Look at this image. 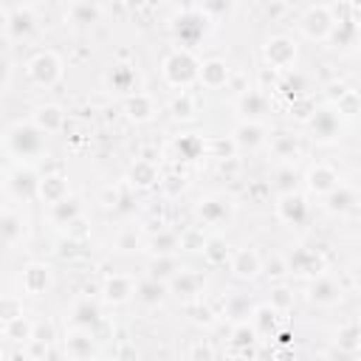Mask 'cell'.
Here are the masks:
<instances>
[{
  "label": "cell",
  "instance_id": "46",
  "mask_svg": "<svg viewBox=\"0 0 361 361\" xmlns=\"http://www.w3.org/2000/svg\"><path fill=\"white\" fill-rule=\"evenodd\" d=\"M175 248H180L175 231H161V234H155V237L149 240V251H152V254H172Z\"/></svg>",
  "mask_w": 361,
  "mask_h": 361
},
{
  "label": "cell",
  "instance_id": "48",
  "mask_svg": "<svg viewBox=\"0 0 361 361\" xmlns=\"http://www.w3.org/2000/svg\"><path fill=\"white\" fill-rule=\"evenodd\" d=\"M274 310H279V313H285V310H290L293 307V290L290 288H285V285H276L274 290H271V302H268Z\"/></svg>",
  "mask_w": 361,
  "mask_h": 361
},
{
  "label": "cell",
  "instance_id": "18",
  "mask_svg": "<svg viewBox=\"0 0 361 361\" xmlns=\"http://www.w3.org/2000/svg\"><path fill=\"white\" fill-rule=\"evenodd\" d=\"M307 189L313 192V195H327L336 183H338V172L333 169V166H327V164H316L310 172H307Z\"/></svg>",
  "mask_w": 361,
  "mask_h": 361
},
{
  "label": "cell",
  "instance_id": "58",
  "mask_svg": "<svg viewBox=\"0 0 361 361\" xmlns=\"http://www.w3.org/2000/svg\"><path fill=\"white\" fill-rule=\"evenodd\" d=\"M6 79H8V68L6 62H0V85H6Z\"/></svg>",
  "mask_w": 361,
  "mask_h": 361
},
{
  "label": "cell",
  "instance_id": "29",
  "mask_svg": "<svg viewBox=\"0 0 361 361\" xmlns=\"http://www.w3.org/2000/svg\"><path fill=\"white\" fill-rule=\"evenodd\" d=\"M68 195V180L62 175H45L37 183V197H42L45 203H56Z\"/></svg>",
  "mask_w": 361,
  "mask_h": 361
},
{
  "label": "cell",
  "instance_id": "2",
  "mask_svg": "<svg viewBox=\"0 0 361 361\" xmlns=\"http://www.w3.org/2000/svg\"><path fill=\"white\" fill-rule=\"evenodd\" d=\"M6 144H8V149H11L17 158H34V155H39L42 147H45V133H42L37 124H17V127L8 130Z\"/></svg>",
  "mask_w": 361,
  "mask_h": 361
},
{
  "label": "cell",
  "instance_id": "12",
  "mask_svg": "<svg viewBox=\"0 0 361 361\" xmlns=\"http://www.w3.org/2000/svg\"><path fill=\"white\" fill-rule=\"evenodd\" d=\"M307 299L313 305H333L341 299V285L333 279V276H324V274H316V279L310 282L307 288Z\"/></svg>",
  "mask_w": 361,
  "mask_h": 361
},
{
  "label": "cell",
  "instance_id": "61",
  "mask_svg": "<svg viewBox=\"0 0 361 361\" xmlns=\"http://www.w3.org/2000/svg\"><path fill=\"white\" fill-rule=\"evenodd\" d=\"M0 186H3V172H0Z\"/></svg>",
  "mask_w": 361,
  "mask_h": 361
},
{
  "label": "cell",
  "instance_id": "53",
  "mask_svg": "<svg viewBox=\"0 0 361 361\" xmlns=\"http://www.w3.org/2000/svg\"><path fill=\"white\" fill-rule=\"evenodd\" d=\"M203 231H197V228H189V231H183L180 237H178V243H180V248H189V251H200L203 248Z\"/></svg>",
  "mask_w": 361,
  "mask_h": 361
},
{
  "label": "cell",
  "instance_id": "57",
  "mask_svg": "<svg viewBox=\"0 0 361 361\" xmlns=\"http://www.w3.org/2000/svg\"><path fill=\"white\" fill-rule=\"evenodd\" d=\"M197 310V316H192L195 322H212V313H209V307H195Z\"/></svg>",
  "mask_w": 361,
  "mask_h": 361
},
{
  "label": "cell",
  "instance_id": "16",
  "mask_svg": "<svg viewBox=\"0 0 361 361\" xmlns=\"http://www.w3.org/2000/svg\"><path fill=\"white\" fill-rule=\"evenodd\" d=\"M228 76H231V71H228V65H226L223 59H206V62L197 68V79H200L206 87H212V90L228 85Z\"/></svg>",
  "mask_w": 361,
  "mask_h": 361
},
{
  "label": "cell",
  "instance_id": "51",
  "mask_svg": "<svg viewBox=\"0 0 361 361\" xmlns=\"http://www.w3.org/2000/svg\"><path fill=\"white\" fill-rule=\"evenodd\" d=\"M285 274H288L285 257H282V254H271L268 262H265V276H268V279H282Z\"/></svg>",
  "mask_w": 361,
  "mask_h": 361
},
{
  "label": "cell",
  "instance_id": "60",
  "mask_svg": "<svg viewBox=\"0 0 361 361\" xmlns=\"http://www.w3.org/2000/svg\"><path fill=\"white\" fill-rule=\"evenodd\" d=\"M45 3H59V0H45Z\"/></svg>",
  "mask_w": 361,
  "mask_h": 361
},
{
  "label": "cell",
  "instance_id": "47",
  "mask_svg": "<svg viewBox=\"0 0 361 361\" xmlns=\"http://www.w3.org/2000/svg\"><path fill=\"white\" fill-rule=\"evenodd\" d=\"M336 107H338V113H341V116H347V118L358 116V93H355V90H350V87H344V93H341V96H336Z\"/></svg>",
  "mask_w": 361,
  "mask_h": 361
},
{
  "label": "cell",
  "instance_id": "38",
  "mask_svg": "<svg viewBox=\"0 0 361 361\" xmlns=\"http://www.w3.org/2000/svg\"><path fill=\"white\" fill-rule=\"evenodd\" d=\"M200 251H203V257H206V262H209V265H223V262L231 257V251H228V243H226L220 234H212V237H206Z\"/></svg>",
  "mask_w": 361,
  "mask_h": 361
},
{
  "label": "cell",
  "instance_id": "50",
  "mask_svg": "<svg viewBox=\"0 0 361 361\" xmlns=\"http://www.w3.org/2000/svg\"><path fill=\"white\" fill-rule=\"evenodd\" d=\"M31 338H34V341H42V344H54V338H56L54 322H48V319L34 322V327H31Z\"/></svg>",
  "mask_w": 361,
  "mask_h": 361
},
{
  "label": "cell",
  "instance_id": "37",
  "mask_svg": "<svg viewBox=\"0 0 361 361\" xmlns=\"http://www.w3.org/2000/svg\"><path fill=\"white\" fill-rule=\"evenodd\" d=\"M82 214V206H79V200L76 197H62V200H56V203H51V220L54 223H59V226H68L71 220H76Z\"/></svg>",
  "mask_w": 361,
  "mask_h": 361
},
{
  "label": "cell",
  "instance_id": "11",
  "mask_svg": "<svg viewBox=\"0 0 361 361\" xmlns=\"http://www.w3.org/2000/svg\"><path fill=\"white\" fill-rule=\"evenodd\" d=\"M102 293H104L107 302H113V305H124V302H130V299L135 296V282H133L127 274H113V276L104 279Z\"/></svg>",
  "mask_w": 361,
  "mask_h": 361
},
{
  "label": "cell",
  "instance_id": "8",
  "mask_svg": "<svg viewBox=\"0 0 361 361\" xmlns=\"http://www.w3.org/2000/svg\"><path fill=\"white\" fill-rule=\"evenodd\" d=\"M276 217L288 226H299L305 217H307V203L302 195L296 192H285L279 195V203H276Z\"/></svg>",
  "mask_w": 361,
  "mask_h": 361
},
{
  "label": "cell",
  "instance_id": "1",
  "mask_svg": "<svg viewBox=\"0 0 361 361\" xmlns=\"http://www.w3.org/2000/svg\"><path fill=\"white\" fill-rule=\"evenodd\" d=\"M197 68H200V62L186 51V48H175L166 59H164V65H161V71H164V79L172 85V87H189L195 79H197Z\"/></svg>",
  "mask_w": 361,
  "mask_h": 361
},
{
  "label": "cell",
  "instance_id": "9",
  "mask_svg": "<svg viewBox=\"0 0 361 361\" xmlns=\"http://www.w3.org/2000/svg\"><path fill=\"white\" fill-rule=\"evenodd\" d=\"M285 262H288V274H299V276H316L324 268V259L310 248H296Z\"/></svg>",
  "mask_w": 361,
  "mask_h": 361
},
{
  "label": "cell",
  "instance_id": "52",
  "mask_svg": "<svg viewBox=\"0 0 361 361\" xmlns=\"http://www.w3.org/2000/svg\"><path fill=\"white\" fill-rule=\"evenodd\" d=\"M20 313H23V302H20L17 296H0V319H3V322L14 319V316H20Z\"/></svg>",
  "mask_w": 361,
  "mask_h": 361
},
{
  "label": "cell",
  "instance_id": "10",
  "mask_svg": "<svg viewBox=\"0 0 361 361\" xmlns=\"http://www.w3.org/2000/svg\"><path fill=\"white\" fill-rule=\"evenodd\" d=\"M228 262H231V274H234L237 279H254V276L262 271V259H259V254H257L254 248H240V251H234V254L228 257Z\"/></svg>",
  "mask_w": 361,
  "mask_h": 361
},
{
  "label": "cell",
  "instance_id": "43",
  "mask_svg": "<svg viewBox=\"0 0 361 361\" xmlns=\"http://www.w3.org/2000/svg\"><path fill=\"white\" fill-rule=\"evenodd\" d=\"M271 186L276 189V195H285V192H296V169H293V164H285V166H279V169L274 172V180H271Z\"/></svg>",
  "mask_w": 361,
  "mask_h": 361
},
{
  "label": "cell",
  "instance_id": "35",
  "mask_svg": "<svg viewBox=\"0 0 361 361\" xmlns=\"http://www.w3.org/2000/svg\"><path fill=\"white\" fill-rule=\"evenodd\" d=\"M336 344H338V350L347 353V355H355V353H358V347H361V330H358V322H355V319L338 327Z\"/></svg>",
  "mask_w": 361,
  "mask_h": 361
},
{
  "label": "cell",
  "instance_id": "20",
  "mask_svg": "<svg viewBox=\"0 0 361 361\" xmlns=\"http://www.w3.org/2000/svg\"><path fill=\"white\" fill-rule=\"evenodd\" d=\"M99 319H102V313H99V305L93 299H79L73 305V310H71V327L90 330V327L99 324Z\"/></svg>",
  "mask_w": 361,
  "mask_h": 361
},
{
  "label": "cell",
  "instance_id": "24",
  "mask_svg": "<svg viewBox=\"0 0 361 361\" xmlns=\"http://www.w3.org/2000/svg\"><path fill=\"white\" fill-rule=\"evenodd\" d=\"M327 39L336 42V48H341V51L355 48V42H358V25H355V20H353V17H350V20H338V23L330 28Z\"/></svg>",
  "mask_w": 361,
  "mask_h": 361
},
{
  "label": "cell",
  "instance_id": "27",
  "mask_svg": "<svg viewBox=\"0 0 361 361\" xmlns=\"http://www.w3.org/2000/svg\"><path fill=\"white\" fill-rule=\"evenodd\" d=\"M271 152L276 155V158H282V161H296L299 158V152H302V147H299V138L293 135V133H285V130H279V133H274V138H271Z\"/></svg>",
  "mask_w": 361,
  "mask_h": 361
},
{
  "label": "cell",
  "instance_id": "30",
  "mask_svg": "<svg viewBox=\"0 0 361 361\" xmlns=\"http://www.w3.org/2000/svg\"><path fill=\"white\" fill-rule=\"evenodd\" d=\"M355 203H358V195H355L350 186H344V183H336V186L327 192V209H330V212L344 214V212L355 209Z\"/></svg>",
  "mask_w": 361,
  "mask_h": 361
},
{
  "label": "cell",
  "instance_id": "19",
  "mask_svg": "<svg viewBox=\"0 0 361 361\" xmlns=\"http://www.w3.org/2000/svg\"><path fill=\"white\" fill-rule=\"evenodd\" d=\"M178 296H186V299H195L200 290H203V276L197 274V271H178L169 282H166Z\"/></svg>",
  "mask_w": 361,
  "mask_h": 361
},
{
  "label": "cell",
  "instance_id": "56",
  "mask_svg": "<svg viewBox=\"0 0 361 361\" xmlns=\"http://www.w3.org/2000/svg\"><path fill=\"white\" fill-rule=\"evenodd\" d=\"M189 355H192V358H212V355H214V350H212V347L197 344V347H192V350H189Z\"/></svg>",
  "mask_w": 361,
  "mask_h": 361
},
{
  "label": "cell",
  "instance_id": "42",
  "mask_svg": "<svg viewBox=\"0 0 361 361\" xmlns=\"http://www.w3.org/2000/svg\"><path fill=\"white\" fill-rule=\"evenodd\" d=\"M226 316H231L234 322H245L248 316H251V302H248V296L245 293H231L228 299H226Z\"/></svg>",
  "mask_w": 361,
  "mask_h": 361
},
{
  "label": "cell",
  "instance_id": "33",
  "mask_svg": "<svg viewBox=\"0 0 361 361\" xmlns=\"http://www.w3.org/2000/svg\"><path fill=\"white\" fill-rule=\"evenodd\" d=\"M34 124H37L42 133H56V130H62V124H65V113H62L56 104H45V107H39V110L34 113Z\"/></svg>",
  "mask_w": 361,
  "mask_h": 361
},
{
  "label": "cell",
  "instance_id": "45",
  "mask_svg": "<svg viewBox=\"0 0 361 361\" xmlns=\"http://www.w3.org/2000/svg\"><path fill=\"white\" fill-rule=\"evenodd\" d=\"M200 11L209 17V20H226L231 11H234V0H203Z\"/></svg>",
  "mask_w": 361,
  "mask_h": 361
},
{
  "label": "cell",
  "instance_id": "3",
  "mask_svg": "<svg viewBox=\"0 0 361 361\" xmlns=\"http://www.w3.org/2000/svg\"><path fill=\"white\" fill-rule=\"evenodd\" d=\"M59 76H62V62H59V56L51 54V51H42V54H37V56L28 62V79H31L34 85H39V87L56 85Z\"/></svg>",
  "mask_w": 361,
  "mask_h": 361
},
{
  "label": "cell",
  "instance_id": "55",
  "mask_svg": "<svg viewBox=\"0 0 361 361\" xmlns=\"http://www.w3.org/2000/svg\"><path fill=\"white\" fill-rule=\"evenodd\" d=\"M161 186L169 192V195H175L178 189H183L186 183H183V178H178V175H172V178H166V180H161Z\"/></svg>",
  "mask_w": 361,
  "mask_h": 361
},
{
  "label": "cell",
  "instance_id": "32",
  "mask_svg": "<svg viewBox=\"0 0 361 361\" xmlns=\"http://www.w3.org/2000/svg\"><path fill=\"white\" fill-rule=\"evenodd\" d=\"M254 344H257V330L248 324V319L237 322L234 330H231V347L237 353H243V355H254V350H251Z\"/></svg>",
  "mask_w": 361,
  "mask_h": 361
},
{
  "label": "cell",
  "instance_id": "7",
  "mask_svg": "<svg viewBox=\"0 0 361 361\" xmlns=\"http://www.w3.org/2000/svg\"><path fill=\"white\" fill-rule=\"evenodd\" d=\"M307 124H310V133H313V138L319 141V144H327V141H333V138H338V133H341V121H338V113H333V110H313L310 116H307Z\"/></svg>",
  "mask_w": 361,
  "mask_h": 361
},
{
  "label": "cell",
  "instance_id": "34",
  "mask_svg": "<svg viewBox=\"0 0 361 361\" xmlns=\"http://www.w3.org/2000/svg\"><path fill=\"white\" fill-rule=\"evenodd\" d=\"M265 141V130L259 121H243L237 130H234V144L237 147H259Z\"/></svg>",
  "mask_w": 361,
  "mask_h": 361
},
{
  "label": "cell",
  "instance_id": "59",
  "mask_svg": "<svg viewBox=\"0 0 361 361\" xmlns=\"http://www.w3.org/2000/svg\"><path fill=\"white\" fill-rule=\"evenodd\" d=\"M0 31H6V14L0 11Z\"/></svg>",
  "mask_w": 361,
  "mask_h": 361
},
{
  "label": "cell",
  "instance_id": "13",
  "mask_svg": "<svg viewBox=\"0 0 361 361\" xmlns=\"http://www.w3.org/2000/svg\"><path fill=\"white\" fill-rule=\"evenodd\" d=\"M231 212H234V206H231V200L223 197V195H212V197H206V200L200 203V209H197L200 220H203V223H212V226L226 223V220L231 217Z\"/></svg>",
  "mask_w": 361,
  "mask_h": 361
},
{
  "label": "cell",
  "instance_id": "25",
  "mask_svg": "<svg viewBox=\"0 0 361 361\" xmlns=\"http://www.w3.org/2000/svg\"><path fill=\"white\" fill-rule=\"evenodd\" d=\"M107 85H110V90H116V93H133L135 90V85H138V73H135V68L133 65H116L110 73H107Z\"/></svg>",
  "mask_w": 361,
  "mask_h": 361
},
{
  "label": "cell",
  "instance_id": "17",
  "mask_svg": "<svg viewBox=\"0 0 361 361\" xmlns=\"http://www.w3.org/2000/svg\"><path fill=\"white\" fill-rule=\"evenodd\" d=\"M237 110L245 116V121H259L268 113V96L262 90H245L237 99Z\"/></svg>",
  "mask_w": 361,
  "mask_h": 361
},
{
  "label": "cell",
  "instance_id": "64",
  "mask_svg": "<svg viewBox=\"0 0 361 361\" xmlns=\"http://www.w3.org/2000/svg\"><path fill=\"white\" fill-rule=\"evenodd\" d=\"M0 358H3V353H0Z\"/></svg>",
  "mask_w": 361,
  "mask_h": 361
},
{
  "label": "cell",
  "instance_id": "26",
  "mask_svg": "<svg viewBox=\"0 0 361 361\" xmlns=\"http://www.w3.org/2000/svg\"><path fill=\"white\" fill-rule=\"evenodd\" d=\"M124 110H127V116H130L133 121H149L152 113H155V102H152L147 93L133 90V93L127 96V102H124Z\"/></svg>",
  "mask_w": 361,
  "mask_h": 361
},
{
  "label": "cell",
  "instance_id": "31",
  "mask_svg": "<svg viewBox=\"0 0 361 361\" xmlns=\"http://www.w3.org/2000/svg\"><path fill=\"white\" fill-rule=\"evenodd\" d=\"M164 296H166V282H161L155 276H147L135 285V299L144 305H158Z\"/></svg>",
  "mask_w": 361,
  "mask_h": 361
},
{
  "label": "cell",
  "instance_id": "44",
  "mask_svg": "<svg viewBox=\"0 0 361 361\" xmlns=\"http://www.w3.org/2000/svg\"><path fill=\"white\" fill-rule=\"evenodd\" d=\"M169 113H172L175 118H183V121H186V118H192V116L197 113V102H195L186 90H180V96H175V99H172Z\"/></svg>",
  "mask_w": 361,
  "mask_h": 361
},
{
  "label": "cell",
  "instance_id": "5",
  "mask_svg": "<svg viewBox=\"0 0 361 361\" xmlns=\"http://www.w3.org/2000/svg\"><path fill=\"white\" fill-rule=\"evenodd\" d=\"M206 14L203 11H195V8H189V11H183V14H178L175 17V37H178V42L180 45H195L200 37H203V31H206Z\"/></svg>",
  "mask_w": 361,
  "mask_h": 361
},
{
  "label": "cell",
  "instance_id": "28",
  "mask_svg": "<svg viewBox=\"0 0 361 361\" xmlns=\"http://www.w3.org/2000/svg\"><path fill=\"white\" fill-rule=\"evenodd\" d=\"M25 234V220L14 212H0V243L11 245V243H20Z\"/></svg>",
  "mask_w": 361,
  "mask_h": 361
},
{
  "label": "cell",
  "instance_id": "15",
  "mask_svg": "<svg viewBox=\"0 0 361 361\" xmlns=\"http://www.w3.org/2000/svg\"><path fill=\"white\" fill-rule=\"evenodd\" d=\"M51 288V268L42 262H31L23 271V290L31 296H42Z\"/></svg>",
  "mask_w": 361,
  "mask_h": 361
},
{
  "label": "cell",
  "instance_id": "49",
  "mask_svg": "<svg viewBox=\"0 0 361 361\" xmlns=\"http://www.w3.org/2000/svg\"><path fill=\"white\" fill-rule=\"evenodd\" d=\"M175 147H178V152H180L186 161H195V158H200V152H203V141H200L197 135H183Z\"/></svg>",
  "mask_w": 361,
  "mask_h": 361
},
{
  "label": "cell",
  "instance_id": "22",
  "mask_svg": "<svg viewBox=\"0 0 361 361\" xmlns=\"http://www.w3.org/2000/svg\"><path fill=\"white\" fill-rule=\"evenodd\" d=\"M251 327L257 330V336H274L279 327V310H274L271 305H259L251 310Z\"/></svg>",
  "mask_w": 361,
  "mask_h": 361
},
{
  "label": "cell",
  "instance_id": "40",
  "mask_svg": "<svg viewBox=\"0 0 361 361\" xmlns=\"http://www.w3.org/2000/svg\"><path fill=\"white\" fill-rule=\"evenodd\" d=\"M155 180H158V169H155V164H152V161L141 158V161H135V164H133V169H130V183H133V186L147 189V186H152Z\"/></svg>",
  "mask_w": 361,
  "mask_h": 361
},
{
  "label": "cell",
  "instance_id": "6",
  "mask_svg": "<svg viewBox=\"0 0 361 361\" xmlns=\"http://www.w3.org/2000/svg\"><path fill=\"white\" fill-rule=\"evenodd\" d=\"M265 54V62L276 71H288L293 62H296V42L288 39V37H271L262 48Z\"/></svg>",
  "mask_w": 361,
  "mask_h": 361
},
{
  "label": "cell",
  "instance_id": "21",
  "mask_svg": "<svg viewBox=\"0 0 361 361\" xmlns=\"http://www.w3.org/2000/svg\"><path fill=\"white\" fill-rule=\"evenodd\" d=\"M37 183H39V178H37L28 166L17 169V172L8 178V189L14 192V197H23V200L37 197Z\"/></svg>",
  "mask_w": 361,
  "mask_h": 361
},
{
  "label": "cell",
  "instance_id": "41",
  "mask_svg": "<svg viewBox=\"0 0 361 361\" xmlns=\"http://www.w3.org/2000/svg\"><path fill=\"white\" fill-rule=\"evenodd\" d=\"M31 327H34V322H31L25 313H20V316L3 322V333H6V338H11V341H28V338H31Z\"/></svg>",
  "mask_w": 361,
  "mask_h": 361
},
{
  "label": "cell",
  "instance_id": "36",
  "mask_svg": "<svg viewBox=\"0 0 361 361\" xmlns=\"http://www.w3.org/2000/svg\"><path fill=\"white\" fill-rule=\"evenodd\" d=\"M99 14H102V8H99L96 0H76L71 6V11H68V20L73 25H90V23L99 20Z\"/></svg>",
  "mask_w": 361,
  "mask_h": 361
},
{
  "label": "cell",
  "instance_id": "63",
  "mask_svg": "<svg viewBox=\"0 0 361 361\" xmlns=\"http://www.w3.org/2000/svg\"><path fill=\"white\" fill-rule=\"evenodd\" d=\"M313 3H322V0H313Z\"/></svg>",
  "mask_w": 361,
  "mask_h": 361
},
{
  "label": "cell",
  "instance_id": "4",
  "mask_svg": "<svg viewBox=\"0 0 361 361\" xmlns=\"http://www.w3.org/2000/svg\"><path fill=\"white\" fill-rule=\"evenodd\" d=\"M302 34L307 37V39H327V34H330V28L336 25V17H333V11L327 8V6H322V3H316L313 8H307L305 14H302Z\"/></svg>",
  "mask_w": 361,
  "mask_h": 361
},
{
  "label": "cell",
  "instance_id": "62",
  "mask_svg": "<svg viewBox=\"0 0 361 361\" xmlns=\"http://www.w3.org/2000/svg\"><path fill=\"white\" fill-rule=\"evenodd\" d=\"M0 327H3V319H0Z\"/></svg>",
  "mask_w": 361,
  "mask_h": 361
},
{
  "label": "cell",
  "instance_id": "14",
  "mask_svg": "<svg viewBox=\"0 0 361 361\" xmlns=\"http://www.w3.org/2000/svg\"><path fill=\"white\" fill-rule=\"evenodd\" d=\"M34 28H37V14H34V8L20 6V8H14L11 14H6V31H8V37L23 39V37H28Z\"/></svg>",
  "mask_w": 361,
  "mask_h": 361
},
{
  "label": "cell",
  "instance_id": "39",
  "mask_svg": "<svg viewBox=\"0 0 361 361\" xmlns=\"http://www.w3.org/2000/svg\"><path fill=\"white\" fill-rule=\"evenodd\" d=\"M178 271H180V262L175 259V254H155V259L149 262V276L161 282H169Z\"/></svg>",
  "mask_w": 361,
  "mask_h": 361
},
{
  "label": "cell",
  "instance_id": "23",
  "mask_svg": "<svg viewBox=\"0 0 361 361\" xmlns=\"http://www.w3.org/2000/svg\"><path fill=\"white\" fill-rule=\"evenodd\" d=\"M65 353L71 358H90L93 355V336L90 330H82V327H73L65 338Z\"/></svg>",
  "mask_w": 361,
  "mask_h": 361
},
{
  "label": "cell",
  "instance_id": "54",
  "mask_svg": "<svg viewBox=\"0 0 361 361\" xmlns=\"http://www.w3.org/2000/svg\"><path fill=\"white\" fill-rule=\"evenodd\" d=\"M116 248H121V251H135V248H138V234H135L133 228H124V231L116 237Z\"/></svg>",
  "mask_w": 361,
  "mask_h": 361
}]
</instances>
